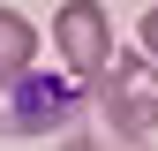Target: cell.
Wrapping results in <instances>:
<instances>
[{
    "label": "cell",
    "mask_w": 158,
    "mask_h": 151,
    "mask_svg": "<svg viewBox=\"0 0 158 151\" xmlns=\"http://www.w3.org/2000/svg\"><path fill=\"white\" fill-rule=\"evenodd\" d=\"M83 106L98 113V136H113V144L135 151L158 128V68L143 61V53H113V68L83 91Z\"/></svg>",
    "instance_id": "1"
},
{
    "label": "cell",
    "mask_w": 158,
    "mask_h": 151,
    "mask_svg": "<svg viewBox=\"0 0 158 151\" xmlns=\"http://www.w3.org/2000/svg\"><path fill=\"white\" fill-rule=\"evenodd\" d=\"M83 91L68 83V76H23V83L0 91V136H75V121H83Z\"/></svg>",
    "instance_id": "2"
},
{
    "label": "cell",
    "mask_w": 158,
    "mask_h": 151,
    "mask_svg": "<svg viewBox=\"0 0 158 151\" xmlns=\"http://www.w3.org/2000/svg\"><path fill=\"white\" fill-rule=\"evenodd\" d=\"M53 53H60L68 83H98V76L113 68V15L98 8V0H60V15H53Z\"/></svg>",
    "instance_id": "3"
},
{
    "label": "cell",
    "mask_w": 158,
    "mask_h": 151,
    "mask_svg": "<svg viewBox=\"0 0 158 151\" xmlns=\"http://www.w3.org/2000/svg\"><path fill=\"white\" fill-rule=\"evenodd\" d=\"M68 151H128V144H113V136H98V128H75Z\"/></svg>",
    "instance_id": "4"
},
{
    "label": "cell",
    "mask_w": 158,
    "mask_h": 151,
    "mask_svg": "<svg viewBox=\"0 0 158 151\" xmlns=\"http://www.w3.org/2000/svg\"><path fill=\"white\" fill-rule=\"evenodd\" d=\"M135 30H143V61L158 68V8H143V23H135Z\"/></svg>",
    "instance_id": "5"
}]
</instances>
